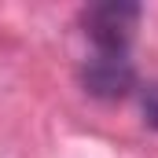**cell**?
Wrapping results in <instances>:
<instances>
[{
  "label": "cell",
  "mask_w": 158,
  "mask_h": 158,
  "mask_svg": "<svg viewBox=\"0 0 158 158\" xmlns=\"http://www.w3.org/2000/svg\"><path fill=\"white\" fill-rule=\"evenodd\" d=\"M136 26H140V4L129 0L92 4L85 11V33L99 55H125V48L136 37Z\"/></svg>",
  "instance_id": "6da1fadb"
},
{
  "label": "cell",
  "mask_w": 158,
  "mask_h": 158,
  "mask_svg": "<svg viewBox=\"0 0 158 158\" xmlns=\"http://www.w3.org/2000/svg\"><path fill=\"white\" fill-rule=\"evenodd\" d=\"M143 121L151 125V129H158V85H151L147 92H143Z\"/></svg>",
  "instance_id": "3957f363"
},
{
  "label": "cell",
  "mask_w": 158,
  "mask_h": 158,
  "mask_svg": "<svg viewBox=\"0 0 158 158\" xmlns=\"http://www.w3.org/2000/svg\"><path fill=\"white\" fill-rule=\"evenodd\" d=\"M81 85L88 96H99V99H121L132 92L136 85V70L125 55H96L85 63L81 70Z\"/></svg>",
  "instance_id": "7a4b0ae2"
}]
</instances>
